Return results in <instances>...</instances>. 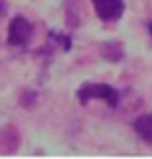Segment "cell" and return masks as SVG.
Here are the masks:
<instances>
[{"label":"cell","instance_id":"obj_4","mask_svg":"<svg viewBox=\"0 0 152 159\" xmlns=\"http://www.w3.org/2000/svg\"><path fill=\"white\" fill-rule=\"evenodd\" d=\"M133 129L143 142L152 144V113H145V115L137 117L133 121Z\"/></svg>","mask_w":152,"mask_h":159},{"label":"cell","instance_id":"obj_7","mask_svg":"<svg viewBox=\"0 0 152 159\" xmlns=\"http://www.w3.org/2000/svg\"><path fill=\"white\" fill-rule=\"evenodd\" d=\"M6 10H8V6H6V2L4 0H0V19L4 17V14H6Z\"/></svg>","mask_w":152,"mask_h":159},{"label":"cell","instance_id":"obj_6","mask_svg":"<svg viewBox=\"0 0 152 159\" xmlns=\"http://www.w3.org/2000/svg\"><path fill=\"white\" fill-rule=\"evenodd\" d=\"M100 54L102 58L110 61V63H118L123 60V44L118 40H110V42H102L100 46Z\"/></svg>","mask_w":152,"mask_h":159},{"label":"cell","instance_id":"obj_2","mask_svg":"<svg viewBox=\"0 0 152 159\" xmlns=\"http://www.w3.org/2000/svg\"><path fill=\"white\" fill-rule=\"evenodd\" d=\"M33 37V23L25 16H16L8 25V44L10 46L23 48L31 42Z\"/></svg>","mask_w":152,"mask_h":159},{"label":"cell","instance_id":"obj_3","mask_svg":"<svg viewBox=\"0 0 152 159\" xmlns=\"http://www.w3.org/2000/svg\"><path fill=\"white\" fill-rule=\"evenodd\" d=\"M95 12L102 21H118L125 12V2L123 0H92Z\"/></svg>","mask_w":152,"mask_h":159},{"label":"cell","instance_id":"obj_1","mask_svg":"<svg viewBox=\"0 0 152 159\" xmlns=\"http://www.w3.org/2000/svg\"><path fill=\"white\" fill-rule=\"evenodd\" d=\"M77 100L81 106H87L91 100H102L112 109H115L120 106V92L114 86L104 83H85L77 90Z\"/></svg>","mask_w":152,"mask_h":159},{"label":"cell","instance_id":"obj_5","mask_svg":"<svg viewBox=\"0 0 152 159\" xmlns=\"http://www.w3.org/2000/svg\"><path fill=\"white\" fill-rule=\"evenodd\" d=\"M19 148V132L14 127H8L2 134H0V150L2 153H14Z\"/></svg>","mask_w":152,"mask_h":159},{"label":"cell","instance_id":"obj_8","mask_svg":"<svg viewBox=\"0 0 152 159\" xmlns=\"http://www.w3.org/2000/svg\"><path fill=\"white\" fill-rule=\"evenodd\" d=\"M148 33H150V35H152V21H150V23H148Z\"/></svg>","mask_w":152,"mask_h":159}]
</instances>
